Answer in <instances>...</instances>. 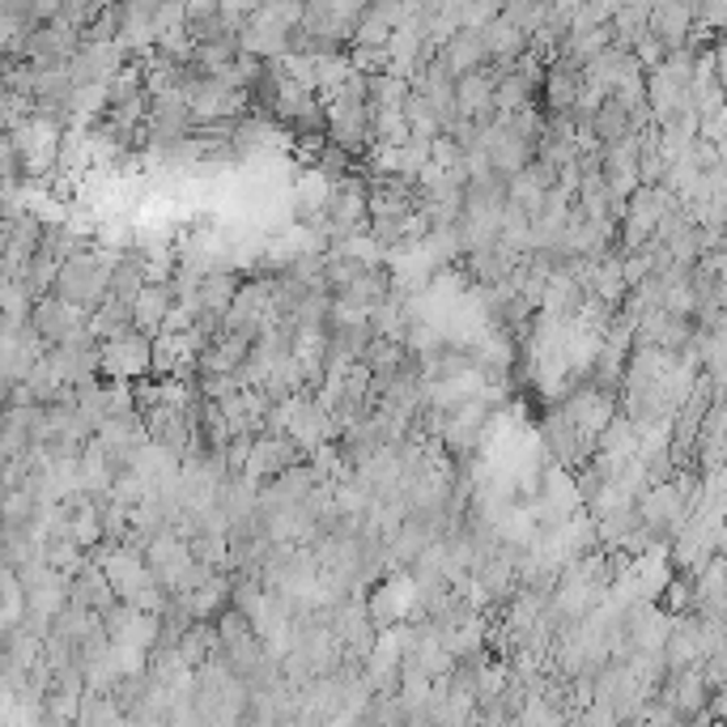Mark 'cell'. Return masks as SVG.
<instances>
[{
  "mask_svg": "<svg viewBox=\"0 0 727 727\" xmlns=\"http://www.w3.org/2000/svg\"><path fill=\"white\" fill-rule=\"evenodd\" d=\"M672 205H681L676 196L668 188H638L626 200V209H621V218H617V252H638L642 243H651V234H656V225L664 218Z\"/></svg>",
  "mask_w": 727,
  "mask_h": 727,
  "instance_id": "cell-1",
  "label": "cell"
},
{
  "mask_svg": "<svg viewBox=\"0 0 727 727\" xmlns=\"http://www.w3.org/2000/svg\"><path fill=\"white\" fill-rule=\"evenodd\" d=\"M98 371H107L115 383H136L154 371V341L132 332L128 328L124 337H111L98 345Z\"/></svg>",
  "mask_w": 727,
  "mask_h": 727,
  "instance_id": "cell-2",
  "label": "cell"
},
{
  "mask_svg": "<svg viewBox=\"0 0 727 727\" xmlns=\"http://www.w3.org/2000/svg\"><path fill=\"white\" fill-rule=\"evenodd\" d=\"M558 412L566 417L570 426L583 434V439H592L596 443V434H601L604 426L617 417V396H604L596 387H587V383H579L574 392H566L562 400H558Z\"/></svg>",
  "mask_w": 727,
  "mask_h": 727,
  "instance_id": "cell-3",
  "label": "cell"
},
{
  "mask_svg": "<svg viewBox=\"0 0 727 727\" xmlns=\"http://www.w3.org/2000/svg\"><path fill=\"white\" fill-rule=\"evenodd\" d=\"M537 95L544 98L540 120H562V115H570L583 102V68H574L566 60H549L544 73H540Z\"/></svg>",
  "mask_w": 727,
  "mask_h": 727,
  "instance_id": "cell-4",
  "label": "cell"
},
{
  "mask_svg": "<svg viewBox=\"0 0 727 727\" xmlns=\"http://www.w3.org/2000/svg\"><path fill=\"white\" fill-rule=\"evenodd\" d=\"M647 34L664 52L685 47L690 34H694V9H690V0H660V4H651L647 9Z\"/></svg>",
  "mask_w": 727,
  "mask_h": 727,
  "instance_id": "cell-5",
  "label": "cell"
},
{
  "mask_svg": "<svg viewBox=\"0 0 727 727\" xmlns=\"http://www.w3.org/2000/svg\"><path fill=\"white\" fill-rule=\"evenodd\" d=\"M519 260L524 255L506 252L503 243H489V247H476V252L464 255V273H469L473 289H489V285H503L519 268Z\"/></svg>",
  "mask_w": 727,
  "mask_h": 727,
  "instance_id": "cell-6",
  "label": "cell"
},
{
  "mask_svg": "<svg viewBox=\"0 0 727 727\" xmlns=\"http://www.w3.org/2000/svg\"><path fill=\"white\" fill-rule=\"evenodd\" d=\"M170 307H175V289L170 282H145L141 289V298L132 302V332H141V337H158L166 316H170Z\"/></svg>",
  "mask_w": 727,
  "mask_h": 727,
  "instance_id": "cell-7",
  "label": "cell"
},
{
  "mask_svg": "<svg viewBox=\"0 0 727 727\" xmlns=\"http://www.w3.org/2000/svg\"><path fill=\"white\" fill-rule=\"evenodd\" d=\"M455 115L460 120H489L494 115V77H489V68L455 77Z\"/></svg>",
  "mask_w": 727,
  "mask_h": 727,
  "instance_id": "cell-8",
  "label": "cell"
},
{
  "mask_svg": "<svg viewBox=\"0 0 727 727\" xmlns=\"http://www.w3.org/2000/svg\"><path fill=\"white\" fill-rule=\"evenodd\" d=\"M434 60L443 64L451 77H464V73H476L485 68L489 56H485V43H481V31H455L447 43H439Z\"/></svg>",
  "mask_w": 727,
  "mask_h": 727,
  "instance_id": "cell-9",
  "label": "cell"
},
{
  "mask_svg": "<svg viewBox=\"0 0 727 727\" xmlns=\"http://www.w3.org/2000/svg\"><path fill=\"white\" fill-rule=\"evenodd\" d=\"M537 98V81H528L515 64L494 77V115H515V111H528Z\"/></svg>",
  "mask_w": 727,
  "mask_h": 727,
  "instance_id": "cell-10",
  "label": "cell"
},
{
  "mask_svg": "<svg viewBox=\"0 0 727 727\" xmlns=\"http://www.w3.org/2000/svg\"><path fill=\"white\" fill-rule=\"evenodd\" d=\"M179 604L188 608L191 621H213L222 608H230V574H213L205 587H196L188 596H179Z\"/></svg>",
  "mask_w": 727,
  "mask_h": 727,
  "instance_id": "cell-11",
  "label": "cell"
},
{
  "mask_svg": "<svg viewBox=\"0 0 727 727\" xmlns=\"http://www.w3.org/2000/svg\"><path fill=\"white\" fill-rule=\"evenodd\" d=\"M175 656H179V664L196 672L200 664H209L213 656H218V630H213V621H196L179 642H175Z\"/></svg>",
  "mask_w": 727,
  "mask_h": 727,
  "instance_id": "cell-12",
  "label": "cell"
},
{
  "mask_svg": "<svg viewBox=\"0 0 727 727\" xmlns=\"http://www.w3.org/2000/svg\"><path fill=\"white\" fill-rule=\"evenodd\" d=\"M638 430H634L630 421L617 412L608 426H604L601 434H596V455H613V460H634L638 455Z\"/></svg>",
  "mask_w": 727,
  "mask_h": 727,
  "instance_id": "cell-13",
  "label": "cell"
},
{
  "mask_svg": "<svg viewBox=\"0 0 727 727\" xmlns=\"http://www.w3.org/2000/svg\"><path fill=\"white\" fill-rule=\"evenodd\" d=\"M213 630H218V647H230V642L252 638V621H247L239 608H222V613L213 617Z\"/></svg>",
  "mask_w": 727,
  "mask_h": 727,
  "instance_id": "cell-14",
  "label": "cell"
}]
</instances>
